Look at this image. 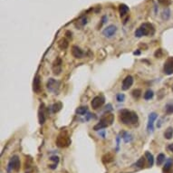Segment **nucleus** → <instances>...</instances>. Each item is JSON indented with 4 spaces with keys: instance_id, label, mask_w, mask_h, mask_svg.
<instances>
[{
    "instance_id": "obj_1",
    "label": "nucleus",
    "mask_w": 173,
    "mask_h": 173,
    "mask_svg": "<svg viewBox=\"0 0 173 173\" xmlns=\"http://www.w3.org/2000/svg\"><path fill=\"white\" fill-rule=\"evenodd\" d=\"M119 120L125 125H135L139 122V117L136 112L129 110H122L119 112Z\"/></svg>"
},
{
    "instance_id": "obj_2",
    "label": "nucleus",
    "mask_w": 173,
    "mask_h": 173,
    "mask_svg": "<svg viewBox=\"0 0 173 173\" xmlns=\"http://www.w3.org/2000/svg\"><path fill=\"white\" fill-rule=\"evenodd\" d=\"M155 33L154 26L150 23H143L142 25L135 31V36L136 37H141V36H153Z\"/></svg>"
},
{
    "instance_id": "obj_3",
    "label": "nucleus",
    "mask_w": 173,
    "mask_h": 173,
    "mask_svg": "<svg viewBox=\"0 0 173 173\" xmlns=\"http://www.w3.org/2000/svg\"><path fill=\"white\" fill-rule=\"evenodd\" d=\"M114 122V115L112 113H107L103 115V116L101 118L100 122L93 127L94 131H99V130H103L104 128H107L111 126Z\"/></svg>"
},
{
    "instance_id": "obj_4",
    "label": "nucleus",
    "mask_w": 173,
    "mask_h": 173,
    "mask_svg": "<svg viewBox=\"0 0 173 173\" xmlns=\"http://www.w3.org/2000/svg\"><path fill=\"white\" fill-rule=\"evenodd\" d=\"M71 144V139L65 132H62L56 138V145L59 148H67Z\"/></svg>"
},
{
    "instance_id": "obj_5",
    "label": "nucleus",
    "mask_w": 173,
    "mask_h": 173,
    "mask_svg": "<svg viewBox=\"0 0 173 173\" xmlns=\"http://www.w3.org/2000/svg\"><path fill=\"white\" fill-rule=\"evenodd\" d=\"M20 167H21V163H20V160H19V157L15 155L11 158L10 161H9L7 170L8 171H11L12 170L15 171H19Z\"/></svg>"
},
{
    "instance_id": "obj_6",
    "label": "nucleus",
    "mask_w": 173,
    "mask_h": 173,
    "mask_svg": "<svg viewBox=\"0 0 173 173\" xmlns=\"http://www.w3.org/2000/svg\"><path fill=\"white\" fill-rule=\"evenodd\" d=\"M62 59L60 57H56V59L54 61L52 65V70H53V73H54L55 75L58 76L61 74L62 73Z\"/></svg>"
},
{
    "instance_id": "obj_7",
    "label": "nucleus",
    "mask_w": 173,
    "mask_h": 173,
    "mask_svg": "<svg viewBox=\"0 0 173 173\" xmlns=\"http://www.w3.org/2000/svg\"><path fill=\"white\" fill-rule=\"evenodd\" d=\"M104 102H105V99L103 95L96 96V97H94L93 99L92 103H91V106H92V108L93 110H97L100 107L103 106V105L104 104Z\"/></svg>"
},
{
    "instance_id": "obj_8",
    "label": "nucleus",
    "mask_w": 173,
    "mask_h": 173,
    "mask_svg": "<svg viewBox=\"0 0 173 173\" xmlns=\"http://www.w3.org/2000/svg\"><path fill=\"white\" fill-rule=\"evenodd\" d=\"M59 85L60 83L58 81H56L55 79H49V81L47 82V89L50 91L52 93H58L59 91Z\"/></svg>"
},
{
    "instance_id": "obj_9",
    "label": "nucleus",
    "mask_w": 173,
    "mask_h": 173,
    "mask_svg": "<svg viewBox=\"0 0 173 173\" xmlns=\"http://www.w3.org/2000/svg\"><path fill=\"white\" fill-rule=\"evenodd\" d=\"M157 118H158V114L156 112H151L150 115H149L147 129L150 132H153V129H154V122L156 121Z\"/></svg>"
},
{
    "instance_id": "obj_10",
    "label": "nucleus",
    "mask_w": 173,
    "mask_h": 173,
    "mask_svg": "<svg viewBox=\"0 0 173 173\" xmlns=\"http://www.w3.org/2000/svg\"><path fill=\"white\" fill-rule=\"evenodd\" d=\"M132 84H133V77L132 75H128L122 81V89L123 91H127L132 87Z\"/></svg>"
},
{
    "instance_id": "obj_11",
    "label": "nucleus",
    "mask_w": 173,
    "mask_h": 173,
    "mask_svg": "<svg viewBox=\"0 0 173 173\" xmlns=\"http://www.w3.org/2000/svg\"><path fill=\"white\" fill-rule=\"evenodd\" d=\"M116 32H117V27L114 25H111L106 28H104V30L103 31V35L106 37H112L115 35Z\"/></svg>"
},
{
    "instance_id": "obj_12",
    "label": "nucleus",
    "mask_w": 173,
    "mask_h": 173,
    "mask_svg": "<svg viewBox=\"0 0 173 173\" xmlns=\"http://www.w3.org/2000/svg\"><path fill=\"white\" fill-rule=\"evenodd\" d=\"M38 120H39V123L40 124H44L46 117H45V106L44 103L40 104V108L38 111Z\"/></svg>"
},
{
    "instance_id": "obj_13",
    "label": "nucleus",
    "mask_w": 173,
    "mask_h": 173,
    "mask_svg": "<svg viewBox=\"0 0 173 173\" xmlns=\"http://www.w3.org/2000/svg\"><path fill=\"white\" fill-rule=\"evenodd\" d=\"M163 71H164V74L167 75H170L173 74V59L167 60V62L164 64Z\"/></svg>"
},
{
    "instance_id": "obj_14",
    "label": "nucleus",
    "mask_w": 173,
    "mask_h": 173,
    "mask_svg": "<svg viewBox=\"0 0 173 173\" xmlns=\"http://www.w3.org/2000/svg\"><path fill=\"white\" fill-rule=\"evenodd\" d=\"M71 53H72V55H73L76 59H82L84 57L83 50H82L80 47L76 46V45H74L73 47H72Z\"/></svg>"
},
{
    "instance_id": "obj_15",
    "label": "nucleus",
    "mask_w": 173,
    "mask_h": 173,
    "mask_svg": "<svg viewBox=\"0 0 173 173\" xmlns=\"http://www.w3.org/2000/svg\"><path fill=\"white\" fill-rule=\"evenodd\" d=\"M33 90L36 93L41 92V79L39 75H36L33 82Z\"/></svg>"
},
{
    "instance_id": "obj_16",
    "label": "nucleus",
    "mask_w": 173,
    "mask_h": 173,
    "mask_svg": "<svg viewBox=\"0 0 173 173\" xmlns=\"http://www.w3.org/2000/svg\"><path fill=\"white\" fill-rule=\"evenodd\" d=\"M113 160H114V156L112 153H106V154H104L102 158L103 164H109V163L112 162Z\"/></svg>"
},
{
    "instance_id": "obj_17",
    "label": "nucleus",
    "mask_w": 173,
    "mask_h": 173,
    "mask_svg": "<svg viewBox=\"0 0 173 173\" xmlns=\"http://www.w3.org/2000/svg\"><path fill=\"white\" fill-rule=\"evenodd\" d=\"M129 7L126 6L125 4H121L119 6V12H120V15H121V16H126L128 12H129Z\"/></svg>"
},
{
    "instance_id": "obj_18",
    "label": "nucleus",
    "mask_w": 173,
    "mask_h": 173,
    "mask_svg": "<svg viewBox=\"0 0 173 173\" xmlns=\"http://www.w3.org/2000/svg\"><path fill=\"white\" fill-rule=\"evenodd\" d=\"M69 46V43L67 41L65 38H62V39L59 40L58 42V47L60 48L61 50H65L67 49Z\"/></svg>"
},
{
    "instance_id": "obj_19",
    "label": "nucleus",
    "mask_w": 173,
    "mask_h": 173,
    "mask_svg": "<svg viewBox=\"0 0 173 173\" xmlns=\"http://www.w3.org/2000/svg\"><path fill=\"white\" fill-rule=\"evenodd\" d=\"M172 164H173V161L171 159H169V160H167L166 163H165V166L163 168V171L164 172H169L171 169L172 167Z\"/></svg>"
},
{
    "instance_id": "obj_20",
    "label": "nucleus",
    "mask_w": 173,
    "mask_h": 173,
    "mask_svg": "<svg viewBox=\"0 0 173 173\" xmlns=\"http://www.w3.org/2000/svg\"><path fill=\"white\" fill-rule=\"evenodd\" d=\"M172 136H173V128L169 127L164 132V137L167 139V140H170V139L172 138Z\"/></svg>"
},
{
    "instance_id": "obj_21",
    "label": "nucleus",
    "mask_w": 173,
    "mask_h": 173,
    "mask_svg": "<svg viewBox=\"0 0 173 173\" xmlns=\"http://www.w3.org/2000/svg\"><path fill=\"white\" fill-rule=\"evenodd\" d=\"M62 107H63V105H62L61 103H55V104H53V106H52V111H53V112L54 113H56V112H58L61 111Z\"/></svg>"
},
{
    "instance_id": "obj_22",
    "label": "nucleus",
    "mask_w": 173,
    "mask_h": 173,
    "mask_svg": "<svg viewBox=\"0 0 173 173\" xmlns=\"http://www.w3.org/2000/svg\"><path fill=\"white\" fill-rule=\"evenodd\" d=\"M145 156L147 158V160H148V162H149V166H152L153 165V163H154V158H153V155L151 154V152H149L147 151L145 153Z\"/></svg>"
},
{
    "instance_id": "obj_23",
    "label": "nucleus",
    "mask_w": 173,
    "mask_h": 173,
    "mask_svg": "<svg viewBox=\"0 0 173 173\" xmlns=\"http://www.w3.org/2000/svg\"><path fill=\"white\" fill-rule=\"evenodd\" d=\"M132 95L134 99H139L141 96V89H134L132 92Z\"/></svg>"
},
{
    "instance_id": "obj_24",
    "label": "nucleus",
    "mask_w": 173,
    "mask_h": 173,
    "mask_svg": "<svg viewBox=\"0 0 173 173\" xmlns=\"http://www.w3.org/2000/svg\"><path fill=\"white\" fill-rule=\"evenodd\" d=\"M170 9H168L166 8L165 10H163L162 14H161V17L163 20H168V19L170 18Z\"/></svg>"
},
{
    "instance_id": "obj_25",
    "label": "nucleus",
    "mask_w": 173,
    "mask_h": 173,
    "mask_svg": "<svg viewBox=\"0 0 173 173\" xmlns=\"http://www.w3.org/2000/svg\"><path fill=\"white\" fill-rule=\"evenodd\" d=\"M87 111H88V108L86 106H81L76 109V113H78L80 115H84L87 112Z\"/></svg>"
},
{
    "instance_id": "obj_26",
    "label": "nucleus",
    "mask_w": 173,
    "mask_h": 173,
    "mask_svg": "<svg viewBox=\"0 0 173 173\" xmlns=\"http://www.w3.org/2000/svg\"><path fill=\"white\" fill-rule=\"evenodd\" d=\"M165 161V155L163 154V153H161V154H159L158 157H157V165H161L163 162Z\"/></svg>"
},
{
    "instance_id": "obj_27",
    "label": "nucleus",
    "mask_w": 173,
    "mask_h": 173,
    "mask_svg": "<svg viewBox=\"0 0 173 173\" xmlns=\"http://www.w3.org/2000/svg\"><path fill=\"white\" fill-rule=\"evenodd\" d=\"M145 161H146V159L144 157H141L140 160H139L136 163H135V166L138 168H143L144 165H145Z\"/></svg>"
},
{
    "instance_id": "obj_28",
    "label": "nucleus",
    "mask_w": 173,
    "mask_h": 173,
    "mask_svg": "<svg viewBox=\"0 0 173 173\" xmlns=\"http://www.w3.org/2000/svg\"><path fill=\"white\" fill-rule=\"evenodd\" d=\"M153 95H154V93H153L151 90H148V91H146V93H144V99L151 100V99H152Z\"/></svg>"
},
{
    "instance_id": "obj_29",
    "label": "nucleus",
    "mask_w": 173,
    "mask_h": 173,
    "mask_svg": "<svg viewBox=\"0 0 173 173\" xmlns=\"http://www.w3.org/2000/svg\"><path fill=\"white\" fill-rule=\"evenodd\" d=\"M166 113L167 114H172L173 113V103H169L166 105Z\"/></svg>"
},
{
    "instance_id": "obj_30",
    "label": "nucleus",
    "mask_w": 173,
    "mask_h": 173,
    "mask_svg": "<svg viewBox=\"0 0 173 173\" xmlns=\"http://www.w3.org/2000/svg\"><path fill=\"white\" fill-rule=\"evenodd\" d=\"M154 55H155L156 58H161L162 55H163V52H162V50H161V49H158V50H156V52L154 53Z\"/></svg>"
},
{
    "instance_id": "obj_31",
    "label": "nucleus",
    "mask_w": 173,
    "mask_h": 173,
    "mask_svg": "<svg viewBox=\"0 0 173 173\" xmlns=\"http://www.w3.org/2000/svg\"><path fill=\"white\" fill-rule=\"evenodd\" d=\"M158 1H159V3H160L161 5H162V6H164V7L170 6V0H158Z\"/></svg>"
},
{
    "instance_id": "obj_32",
    "label": "nucleus",
    "mask_w": 173,
    "mask_h": 173,
    "mask_svg": "<svg viewBox=\"0 0 173 173\" xmlns=\"http://www.w3.org/2000/svg\"><path fill=\"white\" fill-rule=\"evenodd\" d=\"M124 99H125V95H124V94H122V93L117 94V101H118V102H120V103L123 102Z\"/></svg>"
},
{
    "instance_id": "obj_33",
    "label": "nucleus",
    "mask_w": 173,
    "mask_h": 173,
    "mask_svg": "<svg viewBox=\"0 0 173 173\" xmlns=\"http://www.w3.org/2000/svg\"><path fill=\"white\" fill-rule=\"evenodd\" d=\"M50 160H51V161H55V163H58V162H59V158H58V157H56V156L51 157Z\"/></svg>"
},
{
    "instance_id": "obj_34",
    "label": "nucleus",
    "mask_w": 173,
    "mask_h": 173,
    "mask_svg": "<svg viewBox=\"0 0 173 173\" xmlns=\"http://www.w3.org/2000/svg\"><path fill=\"white\" fill-rule=\"evenodd\" d=\"M65 36H66L67 38H72V33H71L70 31H66Z\"/></svg>"
},
{
    "instance_id": "obj_35",
    "label": "nucleus",
    "mask_w": 173,
    "mask_h": 173,
    "mask_svg": "<svg viewBox=\"0 0 173 173\" xmlns=\"http://www.w3.org/2000/svg\"><path fill=\"white\" fill-rule=\"evenodd\" d=\"M168 149H169V150L171 151V152H173V143H171V144H170L169 145V147H168Z\"/></svg>"
},
{
    "instance_id": "obj_36",
    "label": "nucleus",
    "mask_w": 173,
    "mask_h": 173,
    "mask_svg": "<svg viewBox=\"0 0 173 173\" xmlns=\"http://www.w3.org/2000/svg\"><path fill=\"white\" fill-rule=\"evenodd\" d=\"M172 91H173V88H172Z\"/></svg>"
}]
</instances>
